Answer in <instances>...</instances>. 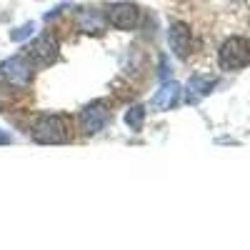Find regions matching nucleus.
<instances>
[{"instance_id": "13", "label": "nucleus", "mask_w": 250, "mask_h": 250, "mask_svg": "<svg viewBox=\"0 0 250 250\" xmlns=\"http://www.w3.org/2000/svg\"><path fill=\"white\" fill-rule=\"evenodd\" d=\"M5 143H10V135L5 130H0V145H5Z\"/></svg>"}, {"instance_id": "5", "label": "nucleus", "mask_w": 250, "mask_h": 250, "mask_svg": "<svg viewBox=\"0 0 250 250\" xmlns=\"http://www.w3.org/2000/svg\"><path fill=\"white\" fill-rule=\"evenodd\" d=\"M58 50H60V45H58L55 35L53 33H43L28 45V60L38 62V65H50V62L58 58Z\"/></svg>"}, {"instance_id": "3", "label": "nucleus", "mask_w": 250, "mask_h": 250, "mask_svg": "<svg viewBox=\"0 0 250 250\" xmlns=\"http://www.w3.org/2000/svg\"><path fill=\"white\" fill-rule=\"evenodd\" d=\"M0 78L13 88H25L33 80V62L28 58H23V55H13V58L3 60V65H0Z\"/></svg>"}, {"instance_id": "2", "label": "nucleus", "mask_w": 250, "mask_h": 250, "mask_svg": "<svg viewBox=\"0 0 250 250\" xmlns=\"http://www.w3.org/2000/svg\"><path fill=\"white\" fill-rule=\"evenodd\" d=\"M218 62L223 70H243L250 65V40L243 38V35H233L228 38L225 43L220 45V53H218Z\"/></svg>"}, {"instance_id": "1", "label": "nucleus", "mask_w": 250, "mask_h": 250, "mask_svg": "<svg viewBox=\"0 0 250 250\" xmlns=\"http://www.w3.org/2000/svg\"><path fill=\"white\" fill-rule=\"evenodd\" d=\"M33 140L40 145H60L70 140V120L65 115H43L33 125Z\"/></svg>"}, {"instance_id": "7", "label": "nucleus", "mask_w": 250, "mask_h": 250, "mask_svg": "<svg viewBox=\"0 0 250 250\" xmlns=\"http://www.w3.org/2000/svg\"><path fill=\"white\" fill-rule=\"evenodd\" d=\"M168 43H170L173 53L185 60L193 53V33H190V28H188L185 23H173L170 30H168Z\"/></svg>"}, {"instance_id": "11", "label": "nucleus", "mask_w": 250, "mask_h": 250, "mask_svg": "<svg viewBox=\"0 0 250 250\" xmlns=\"http://www.w3.org/2000/svg\"><path fill=\"white\" fill-rule=\"evenodd\" d=\"M145 123V108L143 105H133L128 113H125V125H128L130 130H140Z\"/></svg>"}, {"instance_id": "12", "label": "nucleus", "mask_w": 250, "mask_h": 250, "mask_svg": "<svg viewBox=\"0 0 250 250\" xmlns=\"http://www.w3.org/2000/svg\"><path fill=\"white\" fill-rule=\"evenodd\" d=\"M33 23H25L23 28H18V30H13V40H23V38H28L30 33H33Z\"/></svg>"}, {"instance_id": "6", "label": "nucleus", "mask_w": 250, "mask_h": 250, "mask_svg": "<svg viewBox=\"0 0 250 250\" xmlns=\"http://www.w3.org/2000/svg\"><path fill=\"white\" fill-rule=\"evenodd\" d=\"M108 118H110L108 105L103 100H95L80 113V125L85 133H98V130H103V125L108 123Z\"/></svg>"}, {"instance_id": "10", "label": "nucleus", "mask_w": 250, "mask_h": 250, "mask_svg": "<svg viewBox=\"0 0 250 250\" xmlns=\"http://www.w3.org/2000/svg\"><path fill=\"white\" fill-rule=\"evenodd\" d=\"M218 85V78H210V75H193L190 78V83H188V88H190L193 93H198V95H208L213 88Z\"/></svg>"}, {"instance_id": "9", "label": "nucleus", "mask_w": 250, "mask_h": 250, "mask_svg": "<svg viewBox=\"0 0 250 250\" xmlns=\"http://www.w3.org/2000/svg\"><path fill=\"white\" fill-rule=\"evenodd\" d=\"M78 25H80V30H85L90 35H98V33L105 30V15H103L100 10H95V8H83L78 13Z\"/></svg>"}, {"instance_id": "4", "label": "nucleus", "mask_w": 250, "mask_h": 250, "mask_svg": "<svg viewBox=\"0 0 250 250\" xmlns=\"http://www.w3.org/2000/svg\"><path fill=\"white\" fill-rule=\"evenodd\" d=\"M108 23L118 30H135L140 25V8L135 3H113L108 5Z\"/></svg>"}, {"instance_id": "8", "label": "nucleus", "mask_w": 250, "mask_h": 250, "mask_svg": "<svg viewBox=\"0 0 250 250\" xmlns=\"http://www.w3.org/2000/svg\"><path fill=\"white\" fill-rule=\"evenodd\" d=\"M180 95H183V88L178 85L175 80H170V83H165V85L153 95V108L155 110H173L178 103H180Z\"/></svg>"}]
</instances>
